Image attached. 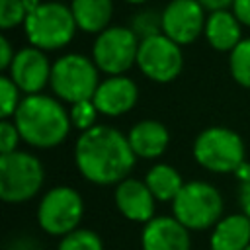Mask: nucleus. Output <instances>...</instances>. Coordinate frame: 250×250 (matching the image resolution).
<instances>
[{
    "instance_id": "nucleus-1",
    "label": "nucleus",
    "mask_w": 250,
    "mask_h": 250,
    "mask_svg": "<svg viewBox=\"0 0 250 250\" xmlns=\"http://www.w3.org/2000/svg\"><path fill=\"white\" fill-rule=\"evenodd\" d=\"M135 152L127 135L109 125H96L80 133L74 146L78 172L92 184L111 186L129 178L135 166Z\"/></svg>"
},
{
    "instance_id": "nucleus-2",
    "label": "nucleus",
    "mask_w": 250,
    "mask_h": 250,
    "mask_svg": "<svg viewBox=\"0 0 250 250\" xmlns=\"http://www.w3.org/2000/svg\"><path fill=\"white\" fill-rule=\"evenodd\" d=\"M21 141L35 148H53L61 145L70 127V113L64 105L45 94L25 96L14 115Z\"/></svg>"
},
{
    "instance_id": "nucleus-3",
    "label": "nucleus",
    "mask_w": 250,
    "mask_h": 250,
    "mask_svg": "<svg viewBox=\"0 0 250 250\" xmlns=\"http://www.w3.org/2000/svg\"><path fill=\"white\" fill-rule=\"evenodd\" d=\"M76 21L70 12L61 2H41L39 8L27 14L23 21V31L31 47L41 51H57L66 47L74 33Z\"/></svg>"
},
{
    "instance_id": "nucleus-4",
    "label": "nucleus",
    "mask_w": 250,
    "mask_h": 250,
    "mask_svg": "<svg viewBox=\"0 0 250 250\" xmlns=\"http://www.w3.org/2000/svg\"><path fill=\"white\" fill-rule=\"evenodd\" d=\"M244 141L227 127H207L193 141V158L215 174H234L244 164Z\"/></svg>"
},
{
    "instance_id": "nucleus-5",
    "label": "nucleus",
    "mask_w": 250,
    "mask_h": 250,
    "mask_svg": "<svg viewBox=\"0 0 250 250\" xmlns=\"http://www.w3.org/2000/svg\"><path fill=\"white\" fill-rule=\"evenodd\" d=\"M172 211L188 230L213 229L223 219V197L215 186L193 180L184 184L172 201Z\"/></svg>"
},
{
    "instance_id": "nucleus-6",
    "label": "nucleus",
    "mask_w": 250,
    "mask_h": 250,
    "mask_svg": "<svg viewBox=\"0 0 250 250\" xmlns=\"http://www.w3.org/2000/svg\"><path fill=\"white\" fill-rule=\"evenodd\" d=\"M51 88L59 100L68 104H78L92 100L100 82H98V66L92 59L84 55H64L53 62L51 70Z\"/></svg>"
},
{
    "instance_id": "nucleus-7",
    "label": "nucleus",
    "mask_w": 250,
    "mask_h": 250,
    "mask_svg": "<svg viewBox=\"0 0 250 250\" xmlns=\"http://www.w3.org/2000/svg\"><path fill=\"white\" fill-rule=\"evenodd\" d=\"M43 166L37 156L25 150L0 154V199L23 203L37 195L43 186Z\"/></svg>"
},
{
    "instance_id": "nucleus-8",
    "label": "nucleus",
    "mask_w": 250,
    "mask_h": 250,
    "mask_svg": "<svg viewBox=\"0 0 250 250\" xmlns=\"http://www.w3.org/2000/svg\"><path fill=\"white\" fill-rule=\"evenodd\" d=\"M139 45L141 39L133 33L131 27L109 25L94 39L92 61L96 62L98 70L109 76H119L137 64Z\"/></svg>"
},
{
    "instance_id": "nucleus-9",
    "label": "nucleus",
    "mask_w": 250,
    "mask_h": 250,
    "mask_svg": "<svg viewBox=\"0 0 250 250\" xmlns=\"http://www.w3.org/2000/svg\"><path fill=\"white\" fill-rule=\"evenodd\" d=\"M84 215V201L80 193L68 186H57L49 189L37 207V223L39 227L53 234L64 236L78 229Z\"/></svg>"
},
{
    "instance_id": "nucleus-10",
    "label": "nucleus",
    "mask_w": 250,
    "mask_h": 250,
    "mask_svg": "<svg viewBox=\"0 0 250 250\" xmlns=\"http://www.w3.org/2000/svg\"><path fill=\"white\" fill-rule=\"evenodd\" d=\"M137 66L152 82L166 84L182 72L184 55L178 43L160 33L141 41L137 53Z\"/></svg>"
},
{
    "instance_id": "nucleus-11",
    "label": "nucleus",
    "mask_w": 250,
    "mask_h": 250,
    "mask_svg": "<svg viewBox=\"0 0 250 250\" xmlns=\"http://www.w3.org/2000/svg\"><path fill=\"white\" fill-rule=\"evenodd\" d=\"M162 33L174 43L189 45L205 31V10L197 0H172L160 14Z\"/></svg>"
},
{
    "instance_id": "nucleus-12",
    "label": "nucleus",
    "mask_w": 250,
    "mask_h": 250,
    "mask_svg": "<svg viewBox=\"0 0 250 250\" xmlns=\"http://www.w3.org/2000/svg\"><path fill=\"white\" fill-rule=\"evenodd\" d=\"M51 70L53 64L49 62L45 51L37 47H25L16 53L8 68V76L21 92L33 96V94H41L47 82H51Z\"/></svg>"
},
{
    "instance_id": "nucleus-13",
    "label": "nucleus",
    "mask_w": 250,
    "mask_h": 250,
    "mask_svg": "<svg viewBox=\"0 0 250 250\" xmlns=\"http://www.w3.org/2000/svg\"><path fill=\"white\" fill-rule=\"evenodd\" d=\"M137 100H139V88L125 74L109 76L107 80L100 82L92 98L96 109L102 115H109V117H117L131 111Z\"/></svg>"
},
{
    "instance_id": "nucleus-14",
    "label": "nucleus",
    "mask_w": 250,
    "mask_h": 250,
    "mask_svg": "<svg viewBox=\"0 0 250 250\" xmlns=\"http://www.w3.org/2000/svg\"><path fill=\"white\" fill-rule=\"evenodd\" d=\"M154 195L145 182L137 178H125L115 188L117 211L133 223H148L154 219Z\"/></svg>"
},
{
    "instance_id": "nucleus-15",
    "label": "nucleus",
    "mask_w": 250,
    "mask_h": 250,
    "mask_svg": "<svg viewBox=\"0 0 250 250\" xmlns=\"http://www.w3.org/2000/svg\"><path fill=\"white\" fill-rule=\"evenodd\" d=\"M143 250H189V230L176 217H154L143 227Z\"/></svg>"
},
{
    "instance_id": "nucleus-16",
    "label": "nucleus",
    "mask_w": 250,
    "mask_h": 250,
    "mask_svg": "<svg viewBox=\"0 0 250 250\" xmlns=\"http://www.w3.org/2000/svg\"><path fill=\"white\" fill-rule=\"evenodd\" d=\"M127 139L137 158L150 160V158L160 156L166 150L170 143V133L160 121L143 119L131 127V131L127 133Z\"/></svg>"
},
{
    "instance_id": "nucleus-17",
    "label": "nucleus",
    "mask_w": 250,
    "mask_h": 250,
    "mask_svg": "<svg viewBox=\"0 0 250 250\" xmlns=\"http://www.w3.org/2000/svg\"><path fill=\"white\" fill-rule=\"evenodd\" d=\"M207 43L215 51L230 53L240 41H242V31H240V21L238 18L229 12V10H219L211 12L207 21H205V31H203Z\"/></svg>"
},
{
    "instance_id": "nucleus-18",
    "label": "nucleus",
    "mask_w": 250,
    "mask_h": 250,
    "mask_svg": "<svg viewBox=\"0 0 250 250\" xmlns=\"http://www.w3.org/2000/svg\"><path fill=\"white\" fill-rule=\"evenodd\" d=\"M211 250H244L250 244V219L244 213L223 217L211 230Z\"/></svg>"
},
{
    "instance_id": "nucleus-19",
    "label": "nucleus",
    "mask_w": 250,
    "mask_h": 250,
    "mask_svg": "<svg viewBox=\"0 0 250 250\" xmlns=\"http://www.w3.org/2000/svg\"><path fill=\"white\" fill-rule=\"evenodd\" d=\"M70 12L78 29L86 33H102L109 27L113 16L111 0H72Z\"/></svg>"
},
{
    "instance_id": "nucleus-20",
    "label": "nucleus",
    "mask_w": 250,
    "mask_h": 250,
    "mask_svg": "<svg viewBox=\"0 0 250 250\" xmlns=\"http://www.w3.org/2000/svg\"><path fill=\"white\" fill-rule=\"evenodd\" d=\"M145 184L156 201H174L184 188V180L180 172L170 164H154L146 172Z\"/></svg>"
},
{
    "instance_id": "nucleus-21",
    "label": "nucleus",
    "mask_w": 250,
    "mask_h": 250,
    "mask_svg": "<svg viewBox=\"0 0 250 250\" xmlns=\"http://www.w3.org/2000/svg\"><path fill=\"white\" fill-rule=\"evenodd\" d=\"M229 70L236 84L250 90V37L242 39L229 53Z\"/></svg>"
},
{
    "instance_id": "nucleus-22",
    "label": "nucleus",
    "mask_w": 250,
    "mask_h": 250,
    "mask_svg": "<svg viewBox=\"0 0 250 250\" xmlns=\"http://www.w3.org/2000/svg\"><path fill=\"white\" fill-rule=\"evenodd\" d=\"M57 250H104V244L94 230L76 229L61 238Z\"/></svg>"
},
{
    "instance_id": "nucleus-23",
    "label": "nucleus",
    "mask_w": 250,
    "mask_h": 250,
    "mask_svg": "<svg viewBox=\"0 0 250 250\" xmlns=\"http://www.w3.org/2000/svg\"><path fill=\"white\" fill-rule=\"evenodd\" d=\"M131 29L141 41L160 35L162 33V18H160V14H154L150 10L137 12L131 20Z\"/></svg>"
},
{
    "instance_id": "nucleus-24",
    "label": "nucleus",
    "mask_w": 250,
    "mask_h": 250,
    "mask_svg": "<svg viewBox=\"0 0 250 250\" xmlns=\"http://www.w3.org/2000/svg\"><path fill=\"white\" fill-rule=\"evenodd\" d=\"M20 88L14 84V80L4 74L0 78V109H2V119H10L16 115L21 100H20Z\"/></svg>"
},
{
    "instance_id": "nucleus-25",
    "label": "nucleus",
    "mask_w": 250,
    "mask_h": 250,
    "mask_svg": "<svg viewBox=\"0 0 250 250\" xmlns=\"http://www.w3.org/2000/svg\"><path fill=\"white\" fill-rule=\"evenodd\" d=\"M27 18V10L23 6V0H0V27L12 29L16 25H23Z\"/></svg>"
},
{
    "instance_id": "nucleus-26",
    "label": "nucleus",
    "mask_w": 250,
    "mask_h": 250,
    "mask_svg": "<svg viewBox=\"0 0 250 250\" xmlns=\"http://www.w3.org/2000/svg\"><path fill=\"white\" fill-rule=\"evenodd\" d=\"M100 111L96 109L94 102L92 100H86V102H78L72 105L70 109V121H72V127L80 129L82 133L96 127V119H98Z\"/></svg>"
},
{
    "instance_id": "nucleus-27",
    "label": "nucleus",
    "mask_w": 250,
    "mask_h": 250,
    "mask_svg": "<svg viewBox=\"0 0 250 250\" xmlns=\"http://www.w3.org/2000/svg\"><path fill=\"white\" fill-rule=\"evenodd\" d=\"M20 139L21 137H20L16 123H12L10 119H2V123H0V154L16 152Z\"/></svg>"
},
{
    "instance_id": "nucleus-28",
    "label": "nucleus",
    "mask_w": 250,
    "mask_h": 250,
    "mask_svg": "<svg viewBox=\"0 0 250 250\" xmlns=\"http://www.w3.org/2000/svg\"><path fill=\"white\" fill-rule=\"evenodd\" d=\"M14 57H16V53L12 51V45H10V41H8V37H0V68L2 70H8L10 68V64H12V61H14Z\"/></svg>"
},
{
    "instance_id": "nucleus-29",
    "label": "nucleus",
    "mask_w": 250,
    "mask_h": 250,
    "mask_svg": "<svg viewBox=\"0 0 250 250\" xmlns=\"http://www.w3.org/2000/svg\"><path fill=\"white\" fill-rule=\"evenodd\" d=\"M232 14L238 18L240 23H244V25L250 27V0H234Z\"/></svg>"
},
{
    "instance_id": "nucleus-30",
    "label": "nucleus",
    "mask_w": 250,
    "mask_h": 250,
    "mask_svg": "<svg viewBox=\"0 0 250 250\" xmlns=\"http://www.w3.org/2000/svg\"><path fill=\"white\" fill-rule=\"evenodd\" d=\"M238 201L242 207V213L250 219V178L240 182V189H238Z\"/></svg>"
},
{
    "instance_id": "nucleus-31",
    "label": "nucleus",
    "mask_w": 250,
    "mask_h": 250,
    "mask_svg": "<svg viewBox=\"0 0 250 250\" xmlns=\"http://www.w3.org/2000/svg\"><path fill=\"white\" fill-rule=\"evenodd\" d=\"M201 6H203V10H207V12H219V10H227V8H230L232 4H234V0H197Z\"/></svg>"
},
{
    "instance_id": "nucleus-32",
    "label": "nucleus",
    "mask_w": 250,
    "mask_h": 250,
    "mask_svg": "<svg viewBox=\"0 0 250 250\" xmlns=\"http://www.w3.org/2000/svg\"><path fill=\"white\" fill-rule=\"evenodd\" d=\"M234 176H236L240 182L248 180V178H250V164H246V162H244V164H242V166H240V168L234 172Z\"/></svg>"
},
{
    "instance_id": "nucleus-33",
    "label": "nucleus",
    "mask_w": 250,
    "mask_h": 250,
    "mask_svg": "<svg viewBox=\"0 0 250 250\" xmlns=\"http://www.w3.org/2000/svg\"><path fill=\"white\" fill-rule=\"evenodd\" d=\"M23 6H25V10H27V14H29V12H33L35 8L41 6V0H23Z\"/></svg>"
},
{
    "instance_id": "nucleus-34",
    "label": "nucleus",
    "mask_w": 250,
    "mask_h": 250,
    "mask_svg": "<svg viewBox=\"0 0 250 250\" xmlns=\"http://www.w3.org/2000/svg\"><path fill=\"white\" fill-rule=\"evenodd\" d=\"M125 2H129V4H145L146 0H125Z\"/></svg>"
},
{
    "instance_id": "nucleus-35",
    "label": "nucleus",
    "mask_w": 250,
    "mask_h": 250,
    "mask_svg": "<svg viewBox=\"0 0 250 250\" xmlns=\"http://www.w3.org/2000/svg\"><path fill=\"white\" fill-rule=\"evenodd\" d=\"M244 250H250V244H248V246H246V248H244Z\"/></svg>"
}]
</instances>
